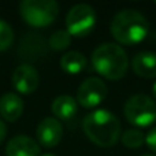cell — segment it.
<instances>
[{
	"instance_id": "4",
	"label": "cell",
	"mask_w": 156,
	"mask_h": 156,
	"mask_svg": "<svg viewBox=\"0 0 156 156\" xmlns=\"http://www.w3.org/2000/svg\"><path fill=\"white\" fill-rule=\"evenodd\" d=\"M19 14L33 27L49 26L59 14V5L54 0H23L19 4Z\"/></svg>"
},
{
	"instance_id": "3",
	"label": "cell",
	"mask_w": 156,
	"mask_h": 156,
	"mask_svg": "<svg viewBox=\"0 0 156 156\" xmlns=\"http://www.w3.org/2000/svg\"><path fill=\"white\" fill-rule=\"evenodd\" d=\"M111 34L125 45L138 44L148 34V21L141 12L132 8L122 10L112 18Z\"/></svg>"
},
{
	"instance_id": "23",
	"label": "cell",
	"mask_w": 156,
	"mask_h": 156,
	"mask_svg": "<svg viewBox=\"0 0 156 156\" xmlns=\"http://www.w3.org/2000/svg\"><path fill=\"white\" fill-rule=\"evenodd\" d=\"M155 4H156V0H155Z\"/></svg>"
},
{
	"instance_id": "15",
	"label": "cell",
	"mask_w": 156,
	"mask_h": 156,
	"mask_svg": "<svg viewBox=\"0 0 156 156\" xmlns=\"http://www.w3.org/2000/svg\"><path fill=\"white\" fill-rule=\"evenodd\" d=\"M121 141L127 148L136 149L145 144V134L138 129H129L121 136Z\"/></svg>"
},
{
	"instance_id": "1",
	"label": "cell",
	"mask_w": 156,
	"mask_h": 156,
	"mask_svg": "<svg viewBox=\"0 0 156 156\" xmlns=\"http://www.w3.org/2000/svg\"><path fill=\"white\" fill-rule=\"evenodd\" d=\"M82 127L86 137L101 148H110L121 137V122L118 116L104 108L89 112L83 118Z\"/></svg>"
},
{
	"instance_id": "6",
	"label": "cell",
	"mask_w": 156,
	"mask_h": 156,
	"mask_svg": "<svg viewBox=\"0 0 156 156\" xmlns=\"http://www.w3.org/2000/svg\"><path fill=\"white\" fill-rule=\"evenodd\" d=\"M96 23V14L89 4H76L66 15V30L70 36L83 37L93 30Z\"/></svg>"
},
{
	"instance_id": "22",
	"label": "cell",
	"mask_w": 156,
	"mask_h": 156,
	"mask_svg": "<svg viewBox=\"0 0 156 156\" xmlns=\"http://www.w3.org/2000/svg\"><path fill=\"white\" fill-rule=\"evenodd\" d=\"M143 156H155V155H143Z\"/></svg>"
},
{
	"instance_id": "21",
	"label": "cell",
	"mask_w": 156,
	"mask_h": 156,
	"mask_svg": "<svg viewBox=\"0 0 156 156\" xmlns=\"http://www.w3.org/2000/svg\"><path fill=\"white\" fill-rule=\"evenodd\" d=\"M40 156H56V155H54V154H44V155H40Z\"/></svg>"
},
{
	"instance_id": "12",
	"label": "cell",
	"mask_w": 156,
	"mask_h": 156,
	"mask_svg": "<svg viewBox=\"0 0 156 156\" xmlns=\"http://www.w3.org/2000/svg\"><path fill=\"white\" fill-rule=\"evenodd\" d=\"M23 112V101L16 93H5L0 97V115L8 122H15Z\"/></svg>"
},
{
	"instance_id": "8",
	"label": "cell",
	"mask_w": 156,
	"mask_h": 156,
	"mask_svg": "<svg viewBox=\"0 0 156 156\" xmlns=\"http://www.w3.org/2000/svg\"><path fill=\"white\" fill-rule=\"evenodd\" d=\"M12 85L19 93L30 94L40 85V76L32 65H21L12 73Z\"/></svg>"
},
{
	"instance_id": "10",
	"label": "cell",
	"mask_w": 156,
	"mask_h": 156,
	"mask_svg": "<svg viewBox=\"0 0 156 156\" xmlns=\"http://www.w3.org/2000/svg\"><path fill=\"white\" fill-rule=\"evenodd\" d=\"M40 145L27 136H15L5 145V156H40Z\"/></svg>"
},
{
	"instance_id": "16",
	"label": "cell",
	"mask_w": 156,
	"mask_h": 156,
	"mask_svg": "<svg viewBox=\"0 0 156 156\" xmlns=\"http://www.w3.org/2000/svg\"><path fill=\"white\" fill-rule=\"evenodd\" d=\"M71 43V36L69 34L67 30H56L49 37V47L55 51H63L66 49Z\"/></svg>"
},
{
	"instance_id": "18",
	"label": "cell",
	"mask_w": 156,
	"mask_h": 156,
	"mask_svg": "<svg viewBox=\"0 0 156 156\" xmlns=\"http://www.w3.org/2000/svg\"><path fill=\"white\" fill-rule=\"evenodd\" d=\"M145 144L148 145V148L151 151H154L156 154V127L148 132V134L145 136Z\"/></svg>"
},
{
	"instance_id": "13",
	"label": "cell",
	"mask_w": 156,
	"mask_h": 156,
	"mask_svg": "<svg viewBox=\"0 0 156 156\" xmlns=\"http://www.w3.org/2000/svg\"><path fill=\"white\" fill-rule=\"evenodd\" d=\"M52 114L56 116L58 121H70L74 115L77 114L78 103L74 97L69 94H62L58 96L51 104Z\"/></svg>"
},
{
	"instance_id": "7",
	"label": "cell",
	"mask_w": 156,
	"mask_h": 156,
	"mask_svg": "<svg viewBox=\"0 0 156 156\" xmlns=\"http://www.w3.org/2000/svg\"><path fill=\"white\" fill-rule=\"evenodd\" d=\"M107 96V85L99 77L86 78L77 90V103L83 108H94Z\"/></svg>"
},
{
	"instance_id": "17",
	"label": "cell",
	"mask_w": 156,
	"mask_h": 156,
	"mask_svg": "<svg viewBox=\"0 0 156 156\" xmlns=\"http://www.w3.org/2000/svg\"><path fill=\"white\" fill-rule=\"evenodd\" d=\"M14 41V32L12 27L4 21L0 19V52H4L11 47Z\"/></svg>"
},
{
	"instance_id": "11",
	"label": "cell",
	"mask_w": 156,
	"mask_h": 156,
	"mask_svg": "<svg viewBox=\"0 0 156 156\" xmlns=\"http://www.w3.org/2000/svg\"><path fill=\"white\" fill-rule=\"evenodd\" d=\"M132 69L141 78H156V52L141 51L132 59Z\"/></svg>"
},
{
	"instance_id": "20",
	"label": "cell",
	"mask_w": 156,
	"mask_h": 156,
	"mask_svg": "<svg viewBox=\"0 0 156 156\" xmlns=\"http://www.w3.org/2000/svg\"><path fill=\"white\" fill-rule=\"evenodd\" d=\"M152 94H154V97L156 99V81L154 82V86H152Z\"/></svg>"
},
{
	"instance_id": "9",
	"label": "cell",
	"mask_w": 156,
	"mask_h": 156,
	"mask_svg": "<svg viewBox=\"0 0 156 156\" xmlns=\"http://www.w3.org/2000/svg\"><path fill=\"white\" fill-rule=\"evenodd\" d=\"M37 140L45 148H54L63 137V126L56 118H44L37 126Z\"/></svg>"
},
{
	"instance_id": "19",
	"label": "cell",
	"mask_w": 156,
	"mask_h": 156,
	"mask_svg": "<svg viewBox=\"0 0 156 156\" xmlns=\"http://www.w3.org/2000/svg\"><path fill=\"white\" fill-rule=\"evenodd\" d=\"M5 136H7V127H5V125H4V122L0 119V144L4 141V138H5Z\"/></svg>"
},
{
	"instance_id": "2",
	"label": "cell",
	"mask_w": 156,
	"mask_h": 156,
	"mask_svg": "<svg viewBox=\"0 0 156 156\" xmlns=\"http://www.w3.org/2000/svg\"><path fill=\"white\" fill-rule=\"evenodd\" d=\"M92 66L104 78L118 81L122 80L126 74L129 59L121 45L114 43H104L97 47L92 54Z\"/></svg>"
},
{
	"instance_id": "14",
	"label": "cell",
	"mask_w": 156,
	"mask_h": 156,
	"mask_svg": "<svg viewBox=\"0 0 156 156\" xmlns=\"http://www.w3.org/2000/svg\"><path fill=\"white\" fill-rule=\"evenodd\" d=\"M60 67L67 74H78L86 67V58L78 51L66 52L60 58Z\"/></svg>"
},
{
	"instance_id": "5",
	"label": "cell",
	"mask_w": 156,
	"mask_h": 156,
	"mask_svg": "<svg viewBox=\"0 0 156 156\" xmlns=\"http://www.w3.org/2000/svg\"><path fill=\"white\" fill-rule=\"evenodd\" d=\"M123 114L127 122L134 126H151L156 121V103L147 94H133L125 103Z\"/></svg>"
}]
</instances>
